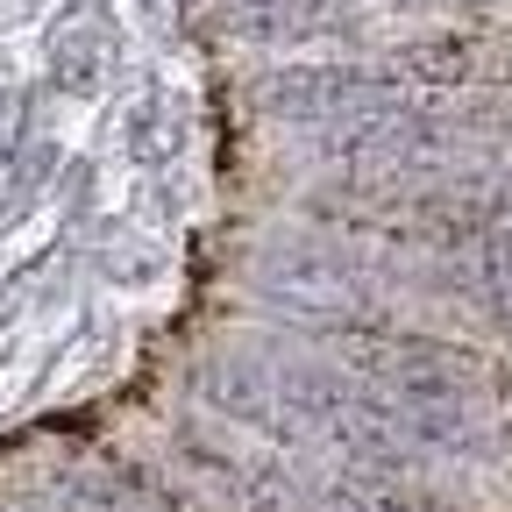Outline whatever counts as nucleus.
I'll list each match as a JSON object with an SVG mask.
<instances>
[{"instance_id": "20e7f679", "label": "nucleus", "mask_w": 512, "mask_h": 512, "mask_svg": "<svg viewBox=\"0 0 512 512\" xmlns=\"http://www.w3.org/2000/svg\"><path fill=\"white\" fill-rule=\"evenodd\" d=\"M121 57V36L114 22L93 8L86 15V0H64L57 22L43 29V93L57 100H93L107 86V64Z\"/></svg>"}, {"instance_id": "f03ea898", "label": "nucleus", "mask_w": 512, "mask_h": 512, "mask_svg": "<svg viewBox=\"0 0 512 512\" xmlns=\"http://www.w3.org/2000/svg\"><path fill=\"white\" fill-rule=\"evenodd\" d=\"M207 29L249 57L264 50H377L370 0H214Z\"/></svg>"}, {"instance_id": "39448f33", "label": "nucleus", "mask_w": 512, "mask_h": 512, "mask_svg": "<svg viewBox=\"0 0 512 512\" xmlns=\"http://www.w3.org/2000/svg\"><path fill=\"white\" fill-rule=\"evenodd\" d=\"M121 150H128V164L136 171H150V178H164L171 171V157L185 150V128H178V107H171V93L150 79V93L128 107V121H121Z\"/></svg>"}, {"instance_id": "f257e3e1", "label": "nucleus", "mask_w": 512, "mask_h": 512, "mask_svg": "<svg viewBox=\"0 0 512 512\" xmlns=\"http://www.w3.org/2000/svg\"><path fill=\"white\" fill-rule=\"evenodd\" d=\"M392 93H406V79H399L377 50H320V57L256 64V72L235 86L242 114L264 121V128H278V136L349 121V114H363V107H384Z\"/></svg>"}, {"instance_id": "6e6552de", "label": "nucleus", "mask_w": 512, "mask_h": 512, "mask_svg": "<svg viewBox=\"0 0 512 512\" xmlns=\"http://www.w3.org/2000/svg\"><path fill=\"white\" fill-rule=\"evenodd\" d=\"M36 143V86H0V171Z\"/></svg>"}, {"instance_id": "9d476101", "label": "nucleus", "mask_w": 512, "mask_h": 512, "mask_svg": "<svg viewBox=\"0 0 512 512\" xmlns=\"http://www.w3.org/2000/svg\"><path fill=\"white\" fill-rule=\"evenodd\" d=\"M57 249H64V235H57L50 249H36V256H22V264H15L8 278H0V335H8V328H15V313L29 306V285H36V278L50 271V256H57Z\"/></svg>"}, {"instance_id": "1a4fd4ad", "label": "nucleus", "mask_w": 512, "mask_h": 512, "mask_svg": "<svg viewBox=\"0 0 512 512\" xmlns=\"http://www.w3.org/2000/svg\"><path fill=\"white\" fill-rule=\"evenodd\" d=\"M93 192H100V171H93V157H64V178H57V207H64V242L79 235V221H86V207H93Z\"/></svg>"}, {"instance_id": "9b49d317", "label": "nucleus", "mask_w": 512, "mask_h": 512, "mask_svg": "<svg viewBox=\"0 0 512 512\" xmlns=\"http://www.w3.org/2000/svg\"><path fill=\"white\" fill-rule=\"evenodd\" d=\"M136 15H143V29H150L157 50L178 43V0H136Z\"/></svg>"}, {"instance_id": "7ed1b4c3", "label": "nucleus", "mask_w": 512, "mask_h": 512, "mask_svg": "<svg viewBox=\"0 0 512 512\" xmlns=\"http://www.w3.org/2000/svg\"><path fill=\"white\" fill-rule=\"evenodd\" d=\"M377 57L413 93H512V22H420Z\"/></svg>"}, {"instance_id": "423d86ee", "label": "nucleus", "mask_w": 512, "mask_h": 512, "mask_svg": "<svg viewBox=\"0 0 512 512\" xmlns=\"http://www.w3.org/2000/svg\"><path fill=\"white\" fill-rule=\"evenodd\" d=\"M57 178H64V150L50 136H36L8 171H0V235H15L22 221H36V207L57 200Z\"/></svg>"}, {"instance_id": "f8f14e48", "label": "nucleus", "mask_w": 512, "mask_h": 512, "mask_svg": "<svg viewBox=\"0 0 512 512\" xmlns=\"http://www.w3.org/2000/svg\"><path fill=\"white\" fill-rule=\"evenodd\" d=\"M313 477H320V470H313ZM320 512H377V505H370V498H356V491L328 470V477H320Z\"/></svg>"}, {"instance_id": "0eeeda50", "label": "nucleus", "mask_w": 512, "mask_h": 512, "mask_svg": "<svg viewBox=\"0 0 512 512\" xmlns=\"http://www.w3.org/2000/svg\"><path fill=\"white\" fill-rule=\"evenodd\" d=\"M406 22H512V0H384Z\"/></svg>"}]
</instances>
